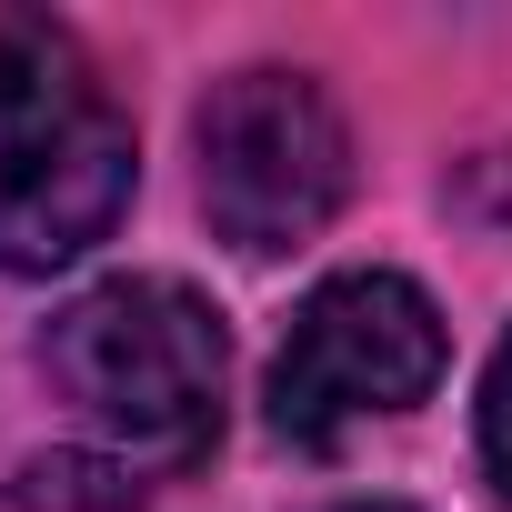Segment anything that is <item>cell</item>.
Wrapping results in <instances>:
<instances>
[{
  "mask_svg": "<svg viewBox=\"0 0 512 512\" xmlns=\"http://www.w3.org/2000/svg\"><path fill=\"white\" fill-rule=\"evenodd\" d=\"M342 512H412V502H342Z\"/></svg>",
  "mask_w": 512,
  "mask_h": 512,
  "instance_id": "obj_7",
  "label": "cell"
},
{
  "mask_svg": "<svg viewBox=\"0 0 512 512\" xmlns=\"http://www.w3.org/2000/svg\"><path fill=\"white\" fill-rule=\"evenodd\" d=\"M141 151L61 21H0V272H61L131 211Z\"/></svg>",
  "mask_w": 512,
  "mask_h": 512,
  "instance_id": "obj_1",
  "label": "cell"
},
{
  "mask_svg": "<svg viewBox=\"0 0 512 512\" xmlns=\"http://www.w3.org/2000/svg\"><path fill=\"white\" fill-rule=\"evenodd\" d=\"M0 512H141V482L101 452H31L0 482Z\"/></svg>",
  "mask_w": 512,
  "mask_h": 512,
  "instance_id": "obj_5",
  "label": "cell"
},
{
  "mask_svg": "<svg viewBox=\"0 0 512 512\" xmlns=\"http://www.w3.org/2000/svg\"><path fill=\"white\" fill-rule=\"evenodd\" d=\"M452 342L422 282L402 272H332L302 312L292 342L272 362V432L282 442H342L362 412H412L442 382Z\"/></svg>",
  "mask_w": 512,
  "mask_h": 512,
  "instance_id": "obj_4",
  "label": "cell"
},
{
  "mask_svg": "<svg viewBox=\"0 0 512 512\" xmlns=\"http://www.w3.org/2000/svg\"><path fill=\"white\" fill-rule=\"evenodd\" d=\"M482 472H492V492L512 502V332H502V352H492V372H482Z\"/></svg>",
  "mask_w": 512,
  "mask_h": 512,
  "instance_id": "obj_6",
  "label": "cell"
},
{
  "mask_svg": "<svg viewBox=\"0 0 512 512\" xmlns=\"http://www.w3.org/2000/svg\"><path fill=\"white\" fill-rule=\"evenodd\" d=\"M191 151H201V211L241 262L302 251L352 191V131H342L332 91L282 61L211 81L191 111Z\"/></svg>",
  "mask_w": 512,
  "mask_h": 512,
  "instance_id": "obj_3",
  "label": "cell"
},
{
  "mask_svg": "<svg viewBox=\"0 0 512 512\" xmlns=\"http://www.w3.org/2000/svg\"><path fill=\"white\" fill-rule=\"evenodd\" d=\"M41 372L121 452H141V462H201L211 432H221L231 342H221V312L191 282L121 272V282H91L81 302L51 312Z\"/></svg>",
  "mask_w": 512,
  "mask_h": 512,
  "instance_id": "obj_2",
  "label": "cell"
}]
</instances>
